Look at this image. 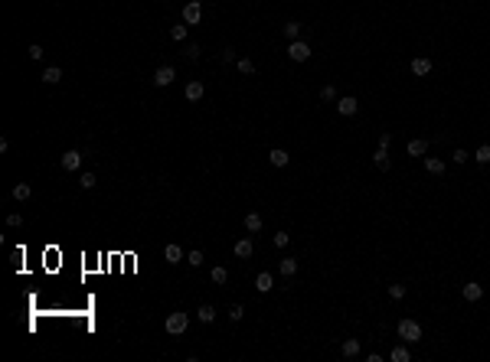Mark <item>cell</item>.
Masks as SVG:
<instances>
[{"label":"cell","mask_w":490,"mask_h":362,"mask_svg":"<svg viewBox=\"0 0 490 362\" xmlns=\"http://www.w3.org/2000/svg\"><path fill=\"white\" fill-rule=\"evenodd\" d=\"M268 160H272V166H288V160H291V157H288V150L274 147L272 154H268Z\"/></svg>","instance_id":"16"},{"label":"cell","mask_w":490,"mask_h":362,"mask_svg":"<svg viewBox=\"0 0 490 362\" xmlns=\"http://www.w3.org/2000/svg\"><path fill=\"white\" fill-rule=\"evenodd\" d=\"M272 287H274V277L268 274V271H261V274L255 277V290H258V294H268Z\"/></svg>","instance_id":"10"},{"label":"cell","mask_w":490,"mask_h":362,"mask_svg":"<svg viewBox=\"0 0 490 362\" xmlns=\"http://www.w3.org/2000/svg\"><path fill=\"white\" fill-rule=\"evenodd\" d=\"M186 264L199 268V264H203V252H190V254H186Z\"/></svg>","instance_id":"33"},{"label":"cell","mask_w":490,"mask_h":362,"mask_svg":"<svg viewBox=\"0 0 490 362\" xmlns=\"http://www.w3.org/2000/svg\"><path fill=\"white\" fill-rule=\"evenodd\" d=\"M474 160H477V163H490V144H484V147H480L477 154H474Z\"/></svg>","instance_id":"27"},{"label":"cell","mask_w":490,"mask_h":362,"mask_svg":"<svg viewBox=\"0 0 490 362\" xmlns=\"http://www.w3.org/2000/svg\"><path fill=\"white\" fill-rule=\"evenodd\" d=\"M425 170L428 173H435V176H445V160H438V157H425Z\"/></svg>","instance_id":"12"},{"label":"cell","mask_w":490,"mask_h":362,"mask_svg":"<svg viewBox=\"0 0 490 362\" xmlns=\"http://www.w3.org/2000/svg\"><path fill=\"white\" fill-rule=\"evenodd\" d=\"M284 36H288V39H291V43H294V39H297V36H301V23H284Z\"/></svg>","instance_id":"24"},{"label":"cell","mask_w":490,"mask_h":362,"mask_svg":"<svg viewBox=\"0 0 490 362\" xmlns=\"http://www.w3.org/2000/svg\"><path fill=\"white\" fill-rule=\"evenodd\" d=\"M213 281H216V284H226L229 271H226V268H213Z\"/></svg>","instance_id":"29"},{"label":"cell","mask_w":490,"mask_h":362,"mask_svg":"<svg viewBox=\"0 0 490 362\" xmlns=\"http://www.w3.org/2000/svg\"><path fill=\"white\" fill-rule=\"evenodd\" d=\"M186 98H190V101L203 98V82H190V85H186Z\"/></svg>","instance_id":"21"},{"label":"cell","mask_w":490,"mask_h":362,"mask_svg":"<svg viewBox=\"0 0 490 362\" xmlns=\"http://www.w3.org/2000/svg\"><path fill=\"white\" fill-rule=\"evenodd\" d=\"M281 274H284V277H294V274H297V258H281Z\"/></svg>","instance_id":"20"},{"label":"cell","mask_w":490,"mask_h":362,"mask_svg":"<svg viewBox=\"0 0 490 362\" xmlns=\"http://www.w3.org/2000/svg\"><path fill=\"white\" fill-rule=\"evenodd\" d=\"M431 72V59L428 55H415L412 59V75H428Z\"/></svg>","instance_id":"9"},{"label":"cell","mask_w":490,"mask_h":362,"mask_svg":"<svg viewBox=\"0 0 490 362\" xmlns=\"http://www.w3.org/2000/svg\"><path fill=\"white\" fill-rule=\"evenodd\" d=\"M337 111H340V114H343V118H353V114H356V111H359V101L353 98V95H343V98L337 101Z\"/></svg>","instance_id":"6"},{"label":"cell","mask_w":490,"mask_h":362,"mask_svg":"<svg viewBox=\"0 0 490 362\" xmlns=\"http://www.w3.org/2000/svg\"><path fill=\"white\" fill-rule=\"evenodd\" d=\"M372 163L379 166V170H389V166H392V160H389V150H386V147H379V150L372 154Z\"/></svg>","instance_id":"14"},{"label":"cell","mask_w":490,"mask_h":362,"mask_svg":"<svg viewBox=\"0 0 490 362\" xmlns=\"http://www.w3.org/2000/svg\"><path fill=\"white\" fill-rule=\"evenodd\" d=\"M252 254H255V245H252L249 238L235 241V258H252Z\"/></svg>","instance_id":"13"},{"label":"cell","mask_w":490,"mask_h":362,"mask_svg":"<svg viewBox=\"0 0 490 362\" xmlns=\"http://www.w3.org/2000/svg\"><path fill=\"white\" fill-rule=\"evenodd\" d=\"M7 225H10V229H17V225H23V219L13 212V216H7Z\"/></svg>","instance_id":"40"},{"label":"cell","mask_w":490,"mask_h":362,"mask_svg":"<svg viewBox=\"0 0 490 362\" xmlns=\"http://www.w3.org/2000/svg\"><path fill=\"white\" fill-rule=\"evenodd\" d=\"M461 294H464V300H468V304H477L480 297H484V287H480L477 281H468V284L461 287Z\"/></svg>","instance_id":"8"},{"label":"cell","mask_w":490,"mask_h":362,"mask_svg":"<svg viewBox=\"0 0 490 362\" xmlns=\"http://www.w3.org/2000/svg\"><path fill=\"white\" fill-rule=\"evenodd\" d=\"M389 359H392V362H409V359H412V352L405 349V346H395V349L389 352Z\"/></svg>","instance_id":"22"},{"label":"cell","mask_w":490,"mask_h":362,"mask_svg":"<svg viewBox=\"0 0 490 362\" xmlns=\"http://www.w3.org/2000/svg\"><path fill=\"white\" fill-rule=\"evenodd\" d=\"M199 320H203V323H213V320H216V310L209 307V304H203V307H199Z\"/></svg>","instance_id":"25"},{"label":"cell","mask_w":490,"mask_h":362,"mask_svg":"<svg viewBox=\"0 0 490 362\" xmlns=\"http://www.w3.org/2000/svg\"><path fill=\"white\" fill-rule=\"evenodd\" d=\"M199 53H203V49H199L196 43H190V46H186V59H199Z\"/></svg>","instance_id":"37"},{"label":"cell","mask_w":490,"mask_h":362,"mask_svg":"<svg viewBox=\"0 0 490 362\" xmlns=\"http://www.w3.org/2000/svg\"><path fill=\"white\" fill-rule=\"evenodd\" d=\"M59 163H62V170H69V173H72V170H78V166H82V154H78V150H65V154L59 157Z\"/></svg>","instance_id":"7"},{"label":"cell","mask_w":490,"mask_h":362,"mask_svg":"<svg viewBox=\"0 0 490 362\" xmlns=\"http://www.w3.org/2000/svg\"><path fill=\"white\" fill-rule=\"evenodd\" d=\"M174 78H176L174 66H160L157 72H154V85H157V88H167L170 82H174Z\"/></svg>","instance_id":"5"},{"label":"cell","mask_w":490,"mask_h":362,"mask_svg":"<svg viewBox=\"0 0 490 362\" xmlns=\"http://www.w3.org/2000/svg\"><path fill=\"white\" fill-rule=\"evenodd\" d=\"M405 150H409V157H425V150H428V141L415 137V141H409V144H405Z\"/></svg>","instance_id":"11"},{"label":"cell","mask_w":490,"mask_h":362,"mask_svg":"<svg viewBox=\"0 0 490 362\" xmlns=\"http://www.w3.org/2000/svg\"><path fill=\"white\" fill-rule=\"evenodd\" d=\"M288 55H291L294 62H307V59H311V46H307L304 39H294V43L288 46Z\"/></svg>","instance_id":"4"},{"label":"cell","mask_w":490,"mask_h":362,"mask_svg":"<svg viewBox=\"0 0 490 362\" xmlns=\"http://www.w3.org/2000/svg\"><path fill=\"white\" fill-rule=\"evenodd\" d=\"M219 59L229 66V62H235V53H232V49H222V55H219Z\"/></svg>","instance_id":"39"},{"label":"cell","mask_w":490,"mask_h":362,"mask_svg":"<svg viewBox=\"0 0 490 362\" xmlns=\"http://www.w3.org/2000/svg\"><path fill=\"white\" fill-rule=\"evenodd\" d=\"M288 241H291V235H288V232H278V235H274V248H284Z\"/></svg>","instance_id":"35"},{"label":"cell","mask_w":490,"mask_h":362,"mask_svg":"<svg viewBox=\"0 0 490 362\" xmlns=\"http://www.w3.org/2000/svg\"><path fill=\"white\" fill-rule=\"evenodd\" d=\"M340 352H343L347 359H356V356H359V340H343V346H340Z\"/></svg>","instance_id":"17"},{"label":"cell","mask_w":490,"mask_h":362,"mask_svg":"<svg viewBox=\"0 0 490 362\" xmlns=\"http://www.w3.org/2000/svg\"><path fill=\"white\" fill-rule=\"evenodd\" d=\"M239 72L242 75H252V72H255V62H252V59H239Z\"/></svg>","instance_id":"30"},{"label":"cell","mask_w":490,"mask_h":362,"mask_svg":"<svg viewBox=\"0 0 490 362\" xmlns=\"http://www.w3.org/2000/svg\"><path fill=\"white\" fill-rule=\"evenodd\" d=\"M245 229H249V232H261V216H258V212H249V216H245Z\"/></svg>","instance_id":"23"},{"label":"cell","mask_w":490,"mask_h":362,"mask_svg":"<svg viewBox=\"0 0 490 362\" xmlns=\"http://www.w3.org/2000/svg\"><path fill=\"white\" fill-rule=\"evenodd\" d=\"M30 59H43V46H39V43L30 46Z\"/></svg>","instance_id":"38"},{"label":"cell","mask_w":490,"mask_h":362,"mask_svg":"<svg viewBox=\"0 0 490 362\" xmlns=\"http://www.w3.org/2000/svg\"><path fill=\"white\" fill-rule=\"evenodd\" d=\"M78 186L92 189V186H95V173H82V176H78Z\"/></svg>","instance_id":"28"},{"label":"cell","mask_w":490,"mask_h":362,"mask_svg":"<svg viewBox=\"0 0 490 362\" xmlns=\"http://www.w3.org/2000/svg\"><path fill=\"white\" fill-rule=\"evenodd\" d=\"M242 317H245L242 304H232V307H229V320H242Z\"/></svg>","instance_id":"32"},{"label":"cell","mask_w":490,"mask_h":362,"mask_svg":"<svg viewBox=\"0 0 490 362\" xmlns=\"http://www.w3.org/2000/svg\"><path fill=\"white\" fill-rule=\"evenodd\" d=\"M320 98H324V101H333V98H337V88H333V85H324V88H320Z\"/></svg>","instance_id":"31"},{"label":"cell","mask_w":490,"mask_h":362,"mask_svg":"<svg viewBox=\"0 0 490 362\" xmlns=\"http://www.w3.org/2000/svg\"><path fill=\"white\" fill-rule=\"evenodd\" d=\"M468 150H464V147H457V150H454V154H451V160H454V163H464V160H468Z\"/></svg>","instance_id":"36"},{"label":"cell","mask_w":490,"mask_h":362,"mask_svg":"<svg viewBox=\"0 0 490 362\" xmlns=\"http://www.w3.org/2000/svg\"><path fill=\"white\" fill-rule=\"evenodd\" d=\"M59 78H62V69H59V66H49V69L43 72V82H46V85H56Z\"/></svg>","instance_id":"19"},{"label":"cell","mask_w":490,"mask_h":362,"mask_svg":"<svg viewBox=\"0 0 490 362\" xmlns=\"http://www.w3.org/2000/svg\"><path fill=\"white\" fill-rule=\"evenodd\" d=\"M389 144H392V134H379V147H386V150H389Z\"/></svg>","instance_id":"41"},{"label":"cell","mask_w":490,"mask_h":362,"mask_svg":"<svg viewBox=\"0 0 490 362\" xmlns=\"http://www.w3.org/2000/svg\"><path fill=\"white\" fill-rule=\"evenodd\" d=\"M389 297H392V300H402V297H405V287H402V284H392V287H389Z\"/></svg>","instance_id":"34"},{"label":"cell","mask_w":490,"mask_h":362,"mask_svg":"<svg viewBox=\"0 0 490 362\" xmlns=\"http://www.w3.org/2000/svg\"><path fill=\"white\" fill-rule=\"evenodd\" d=\"M163 258H167V261H183V248H180V245H167V248H163Z\"/></svg>","instance_id":"18"},{"label":"cell","mask_w":490,"mask_h":362,"mask_svg":"<svg viewBox=\"0 0 490 362\" xmlns=\"http://www.w3.org/2000/svg\"><path fill=\"white\" fill-rule=\"evenodd\" d=\"M170 39H174V43H183L186 39V26H170Z\"/></svg>","instance_id":"26"},{"label":"cell","mask_w":490,"mask_h":362,"mask_svg":"<svg viewBox=\"0 0 490 362\" xmlns=\"http://www.w3.org/2000/svg\"><path fill=\"white\" fill-rule=\"evenodd\" d=\"M199 20H203V3H199V0H190L183 7V23L186 26H196Z\"/></svg>","instance_id":"3"},{"label":"cell","mask_w":490,"mask_h":362,"mask_svg":"<svg viewBox=\"0 0 490 362\" xmlns=\"http://www.w3.org/2000/svg\"><path fill=\"white\" fill-rule=\"evenodd\" d=\"M30 196H33V186H30V183H17V186H13V199H17V202H26Z\"/></svg>","instance_id":"15"},{"label":"cell","mask_w":490,"mask_h":362,"mask_svg":"<svg viewBox=\"0 0 490 362\" xmlns=\"http://www.w3.org/2000/svg\"><path fill=\"white\" fill-rule=\"evenodd\" d=\"M163 326H167V333H170V336H180V333H186V326H190V317L176 310V313H170V317H167V323H163Z\"/></svg>","instance_id":"2"},{"label":"cell","mask_w":490,"mask_h":362,"mask_svg":"<svg viewBox=\"0 0 490 362\" xmlns=\"http://www.w3.org/2000/svg\"><path fill=\"white\" fill-rule=\"evenodd\" d=\"M399 340L402 343H418L422 340V323L418 320H412V317H405V320H399Z\"/></svg>","instance_id":"1"}]
</instances>
